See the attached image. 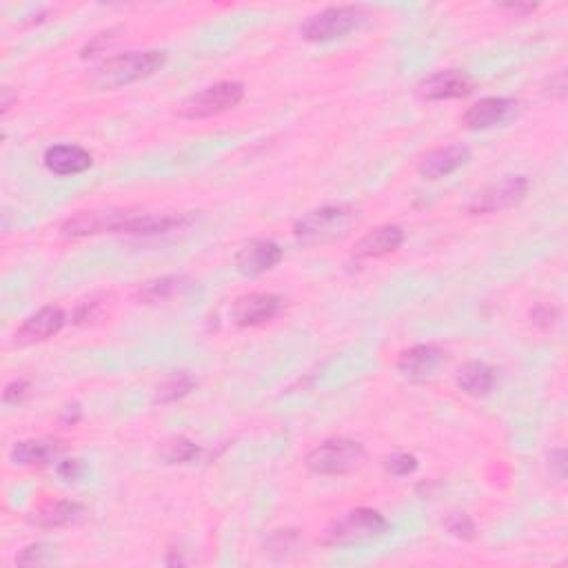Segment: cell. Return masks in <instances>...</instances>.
<instances>
[{
    "mask_svg": "<svg viewBox=\"0 0 568 568\" xmlns=\"http://www.w3.org/2000/svg\"><path fill=\"white\" fill-rule=\"evenodd\" d=\"M404 242V231L398 225H384L369 231L367 236L358 240L353 247V256L358 260H375L395 253Z\"/></svg>",
    "mask_w": 568,
    "mask_h": 568,
    "instance_id": "obj_14",
    "label": "cell"
},
{
    "mask_svg": "<svg viewBox=\"0 0 568 568\" xmlns=\"http://www.w3.org/2000/svg\"><path fill=\"white\" fill-rule=\"evenodd\" d=\"M9 107H12V89L3 87V114H7Z\"/></svg>",
    "mask_w": 568,
    "mask_h": 568,
    "instance_id": "obj_29",
    "label": "cell"
},
{
    "mask_svg": "<svg viewBox=\"0 0 568 568\" xmlns=\"http://www.w3.org/2000/svg\"><path fill=\"white\" fill-rule=\"evenodd\" d=\"M85 509L78 502L71 500H56L45 504L34 517V522L43 529H60V526H71L78 520H83Z\"/></svg>",
    "mask_w": 568,
    "mask_h": 568,
    "instance_id": "obj_18",
    "label": "cell"
},
{
    "mask_svg": "<svg viewBox=\"0 0 568 568\" xmlns=\"http://www.w3.org/2000/svg\"><path fill=\"white\" fill-rule=\"evenodd\" d=\"M531 320L533 324H537V327L549 329L555 320V309L551 304H537V307L531 311Z\"/></svg>",
    "mask_w": 568,
    "mask_h": 568,
    "instance_id": "obj_26",
    "label": "cell"
},
{
    "mask_svg": "<svg viewBox=\"0 0 568 568\" xmlns=\"http://www.w3.org/2000/svg\"><path fill=\"white\" fill-rule=\"evenodd\" d=\"M83 473V466H80V460H63L58 464V475L67 482H74L76 478H80Z\"/></svg>",
    "mask_w": 568,
    "mask_h": 568,
    "instance_id": "obj_27",
    "label": "cell"
},
{
    "mask_svg": "<svg viewBox=\"0 0 568 568\" xmlns=\"http://www.w3.org/2000/svg\"><path fill=\"white\" fill-rule=\"evenodd\" d=\"M180 287L178 278H158V280H149L142 284L138 289V298L147 304H156V302H165L169 300Z\"/></svg>",
    "mask_w": 568,
    "mask_h": 568,
    "instance_id": "obj_22",
    "label": "cell"
},
{
    "mask_svg": "<svg viewBox=\"0 0 568 568\" xmlns=\"http://www.w3.org/2000/svg\"><path fill=\"white\" fill-rule=\"evenodd\" d=\"M282 260V249L273 240H251L236 253V269L242 276L256 278L271 271Z\"/></svg>",
    "mask_w": 568,
    "mask_h": 568,
    "instance_id": "obj_10",
    "label": "cell"
},
{
    "mask_svg": "<svg viewBox=\"0 0 568 568\" xmlns=\"http://www.w3.org/2000/svg\"><path fill=\"white\" fill-rule=\"evenodd\" d=\"M446 362V351L435 347V344H418L402 351L398 360V371L411 382H424L435 375Z\"/></svg>",
    "mask_w": 568,
    "mask_h": 568,
    "instance_id": "obj_9",
    "label": "cell"
},
{
    "mask_svg": "<svg viewBox=\"0 0 568 568\" xmlns=\"http://www.w3.org/2000/svg\"><path fill=\"white\" fill-rule=\"evenodd\" d=\"M29 395V382L27 380H14L9 382L3 393L5 404H20Z\"/></svg>",
    "mask_w": 568,
    "mask_h": 568,
    "instance_id": "obj_25",
    "label": "cell"
},
{
    "mask_svg": "<svg viewBox=\"0 0 568 568\" xmlns=\"http://www.w3.org/2000/svg\"><path fill=\"white\" fill-rule=\"evenodd\" d=\"M531 182L526 176H506L500 182L484 187L480 194H475L473 200L466 205V211L471 216H486V213L506 211L520 202L529 194Z\"/></svg>",
    "mask_w": 568,
    "mask_h": 568,
    "instance_id": "obj_7",
    "label": "cell"
},
{
    "mask_svg": "<svg viewBox=\"0 0 568 568\" xmlns=\"http://www.w3.org/2000/svg\"><path fill=\"white\" fill-rule=\"evenodd\" d=\"M384 469L395 475V478H404V475H409L418 469V458L411 453H395L384 462Z\"/></svg>",
    "mask_w": 568,
    "mask_h": 568,
    "instance_id": "obj_23",
    "label": "cell"
},
{
    "mask_svg": "<svg viewBox=\"0 0 568 568\" xmlns=\"http://www.w3.org/2000/svg\"><path fill=\"white\" fill-rule=\"evenodd\" d=\"M362 7L342 5V7H327L320 14H313L304 20L300 34L309 43H329L351 34L362 23Z\"/></svg>",
    "mask_w": 568,
    "mask_h": 568,
    "instance_id": "obj_4",
    "label": "cell"
},
{
    "mask_svg": "<svg viewBox=\"0 0 568 568\" xmlns=\"http://www.w3.org/2000/svg\"><path fill=\"white\" fill-rule=\"evenodd\" d=\"M167 63V54L158 49H147V52H127L107 58L103 65L96 69L94 83L98 89H118L131 83H138L142 78L154 76Z\"/></svg>",
    "mask_w": 568,
    "mask_h": 568,
    "instance_id": "obj_1",
    "label": "cell"
},
{
    "mask_svg": "<svg viewBox=\"0 0 568 568\" xmlns=\"http://www.w3.org/2000/svg\"><path fill=\"white\" fill-rule=\"evenodd\" d=\"M389 529L387 517L380 511L373 509H355L347 515L338 517L336 522H331L324 531L322 544L324 546H351L362 544L369 540H378Z\"/></svg>",
    "mask_w": 568,
    "mask_h": 568,
    "instance_id": "obj_3",
    "label": "cell"
},
{
    "mask_svg": "<svg viewBox=\"0 0 568 568\" xmlns=\"http://www.w3.org/2000/svg\"><path fill=\"white\" fill-rule=\"evenodd\" d=\"M515 109L517 103L511 98H502V96L482 98L480 103H475L466 109V114L462 116V125L471 131L491 129L495 125L506 123V120L515 114Z\"/></svg>",
    "mask_w": 568,
    "mask_h": 568,
    "instance_id": "obj_12",
    "label": "cell"
},
{
    "mask_svg": "<svg viewBox=\"0 0 568 568\" xmlns=\"http://www.w3.org/2000/svg\"><path fill=\"white\" fill-rule=\"evenodd\" d=\"M364 460V446L355 440H327L309 453V471L318 475H344L358 469Z\"/></svg>",
    "mask_w": 568,
    "mask_h": 568,
    "instance_id": "obj_6",
    "label": "cell"
},
{
    "mask_svg": "<svg viewBox=\"0 0 568 568\" xmlns=\"http://www.w3.org/2000/svg\"><path fill=\"white\" fill-rule=\"evenodd\" d=\"M43 162L56 176H76L94 165V158L78 145H54L45 151Z\"/></svg>",
    "mask_w": 568,
    "mask_h": 568,
    "instance_id": "obj_15",
    "label": "cell"
},
{
    "mask_svg": "<svg viewBox=\"0 0 568 568\" xmlns=\"http://www.w3.org/2000/svg\"><path fill=\"white\" fill-rule=\"evenodd\" d=\"M469 160L471 151L462 145L442 147L424 156V160L420 162V174L429 180H440L455 174V171L462 169Z\"/></svg>",
    "mask_w": 568,
    "mask_h": 568,
    "instance_id": "obj_16",
    "label": "cell"
},
{
    "mask_svg": "<svg viewBox=\"0 0 568 568\" xmlns=\"http://www.w3.org/2000/svg\"><path fill=\"white\" fill-rule=\"evenodd\" d=\"M200 446L187 438H171L160 446V458L167 464H191L200 458Z\"/></svg>",
    "mask_w": 568,
    "mask_h": 568,
    "instance_id": "obj_20",
    "label": "cell"
},
{
    "mask_svg": "<svg viewBox=\"0 0 568 568\" xmlns=\"http://www.w3.org/2000/svg\"><path fill=\"white\" fill-rule=\"evenodd\" d=\"M446 531L458 540H473L475 537V524L471 522L469 515L464 513H453L449 520H446Z\"/></svg>",
    "mask_w": 568,
    "mask_h": 568,
    "instance_id": "obj_24",
    "label": "cell"
},
{
    "mask_svg": "<svg viewBox=\"0 0 568 568\" xmlns=\"http://www.w3.org/2000/svg\"><path fill=\"white\" fill-rule=\"evenodd\" d=\"M502 9H509V12H515V14H526V12H533L535 5H504Z\"/></svg>",
    "mask_w": 568,
    "mask_h": 568,
    "instance_id": "obj_28",
    "label": "cell"
},
{
    "mask_svg": "<svg viewBox=\"0 0 568 568\" xmlns=\"http://www.w3.org/2000/svg\"><path fill=\"white\" fill-rule=\"evenodd\" d=\"M67 316L65 311L60 307H45L40 309L34 316H29L20 327L16 329L14 342L20 344V347H27V344H36V342H45L49 338H54L56 333H60V329L65 327Z\"/></svg>",
    "mask_w": 568,
    "mask_h": 568,
    "instance_id": "obj_11",
    "label": "cell"
},
{
    "mask_svg": "<svg viewBox=\"0 0 568 568\" xmlns=\"http://www.w3.org/2000/svg\"><path fill=\"white\" fill-rule=\"evenodd\" d=\"M282 311V298H278L276 293H249V296H242L233 304L231 318L238 327H260L269 320H273Z\"/></svg>",
    "mask_w": 568,
    "mask_h": 568,
    "instance_id": "obj_8",
    "label": "cell"
},
{
    "mask_svg": "<svg viewBox=\"0 0 568 568\" xmlns=\"http://www.w3.org/2000/svg\"><path fill=\"white\" fill-rule=\"evenodd\" d=\"M194 387H196V380L191 378L189 373H174L169 380L160 384L156 402L167 404V402L180 400V398H185L187 393H191V389H194Z\"/></svg>",
    "mask_w": 568,
    "mask_h": 568,
    "instance_id": "obj_21",
    "label": "cell"
},
{
    "mask_svg": "<svg viewBox=\"0 0 568 568\" xmlns=\"http://www.w3.org/2000/svg\"><path fill=\"white\" fill-rule=\"evenodd\" d=\"M473 91L471 78L458 69H444L424 78L418 85V94L424 100H453L466 98Z\"/></svg>",
    "mask_w": 568,
    "mask_h": 568,
    "instance_id": "obj_13",
    "label": "cell"
},
{
    "mask_svg": "<svg viewBox=\"0 0 568 568\" xmlns=\"http://www.w3.org/2000/svg\"><path fill=\"white\" fill-rule=\"evenodd\" d=\"M358 218V211L351 205H327L309 211L293 227V236L304 247L327 245L331 240L342 238Z\"/></svg>",
    "mask_w": 568,
    "mask_h": 568,
    "instance_id": "obj_2",
    "label": "cell"
},
{
    "mask_svg": "<svg viewBox=\"0 0 568 568\" xmlns=\"http://www.w3.org/2000/svg\"><path fill=\"white\" fill-rule=\"evenodd\" d=\"M63 446L52 440H23L14 444L9 460L16 466H43L58 460Z\"/></svg>",
    "mask_w": 568,
    "mask_h": 568,
    "instance_id": "obj_17",
    "label": "cell"
},
{
    "mask_svg": "<svg viewBox=\"0 0 568 568\" xmlns=\"http://www.w3.org/2000/svg\"><path fill=\"white\" fill-rule=\"evenodd\" d=\"M242 98H245V87L240 83L225 80V83H216L198 91L194 96H189L185 103L180 105V116L187 120H202L225 114L229 109H236L242 103Z\"/></svg>",
    "mask_w": 568,
    "mask_h": 568,
    "instance_id": "obj_5",
    "label": "cell"
},
{
    "mask_svg": "<svg viewBox=\"0 0 568 568\" xmlns=\"http://www.w3.org/2000/svg\"><path fill=\"white\" fill-rule=\"evenodd\" d=\"M458 387L466 395L482 398L489 395L495 387V371L486 362H469L458 373Z\"/></svg>",
    "mask_w": 568,
    "mask_h": 568,
    "instance_id": "obj_19",
    "label": "cell"
}]
</instances>
